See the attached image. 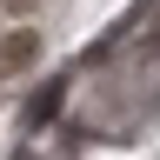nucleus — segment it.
I'll return each mask as SVG.
<instances>
[{
	"label": "nucleus",
	"mask_w": 160,
	"mask_h": 160,
	"mask_svg": "<svg viewBox=\"0 0 160 160\" xmlns=\"http://www.w3.org/2000/svg\"><path fill=\"white\" fill-rule=\"evenodd\" d=\"M40 60H47V33H40L33 20H7V27H0V87H7V80H27Z\"/></svg>",
	"instance_id": "nucleus-1"
},
{
	"label": "nucleus",
	"mask_w": 160,
	"mask_h": 160,
	"mask_svg": "<svg viewBox=\"0 0 160 160\" xmlns=\"http://www.w3.org/2000/svg\"><path fill=\"white\" fill-rule=\"evenodd\" d=\"M60 100H67V87H60V80H53V87H40L33 107H27V127H47V120L60 113Z\"/></svg>",
	"instance_id": "nucleus-2"
},
{
	"label": "nucleus",
	"mask_w": 160,
	"mask_h": 160,
	"mask_svg": "<svg viewBox=\"0 0 160 160\" xmlns=\"http://www.w3.org/2000/svg\"><path fill=\"white\" fill-rule=\"evenodd\" d=\"M40 0H0V20H33Z\"/></svg>",
	"instance_id": "nucleus-3"
}]
</instances>
